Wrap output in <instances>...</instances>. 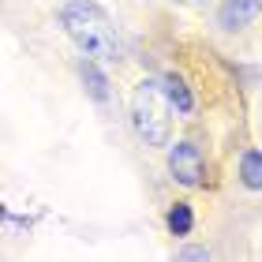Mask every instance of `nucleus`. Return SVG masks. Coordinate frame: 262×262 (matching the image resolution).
Masks as SVG:
<instances>
[{
    "label": "nucleus",
    "mask_w": 262,
    "mask_h": 262,
    "mask_svg": "<svg viewBox=\"0 0 262 262\" xmlns=\"http://www.w3.org/2000/svg\"><path fill=\"white\" fill-rule=\"evenodd\" d=\"M60 27L94 60H116V56H120V41H116L113 19L105 15V8H98L94 0H68L60 8Z\"/></svg>",
    "instance_id": "f257e3e1"
},
{
    "label": "nucleus",
    "mask_w": 262,
    "mask_h": 262,
    "mask_svg": "<svg viewBox=\"0 0 262 262\" xmlns=\"http://www.w3.org/2000/svg\"><path fill=\"white\" fill-rule=\"evenodd\" d=\"M131 120H135V131L150 146H169V105H165L158 79L139 82L135 98H131Z\"/></svg>",
    "instance_id": "f03ea898"
},
{
    "label": "nucleus",
    "mask_w": 262,
    "mask_h": 262,
    "mask_svg": "<svg viewBox=\"0 0 262 262\" xmlns=\"http://www.w3.org/2000/svg\"><path fill=\"white\" fill-rule=\"evenodd\" d=\"M169 172H172V180L176 184H184V187H199L202 184V154L195 142H176V146L169 150Z\"/></svg>",
    "instance_id": "7ed1b4c3"
},
{
    "label": "nucleus",
    "mask_w": 262,
    "mask_h": 262,
    "mask_svg": "<svg viewBox=\"0 0 262 262\" xmlns=\"http://www.w3.org/2000/svg\"><path fill=\"white\" fill-rule=\"evenodd\" d=\"M255 11H258V4H251V0H225L217 8V23H221V30H240L251 23Z\"/></svg>",
    "instance_id": "20e7f679"
},
{
    "label": "nucleus",
    "mask_w": 262,
    "mask_h": 262,
    "mask_svg": "<svg viewBox=\"0 0 262 262\" xmlns=\"http://www.w3.org/2000/svg\"><path fill=\"white\" fill-rule=\"evenodd\" d=\"M161 94H165V101H169L176 113H184V116L195 109V101H191V94H187V86H184L180 75H165L161 79Z\"/></svg>",
    "instance_id": "39448f33"
},
{
    "label": "nucleus",
    "mask_w": 262,
    "mask_h": 262,
    "mask_svg": "<svg viewBox=\"0 0 262 262\" xmlns=\"http://www.w3.org/2000/svg\"><path fill=\"white\" fill-rule=\"evenodd\" d=\"M79 71H82V82H86V90H90L94 101H105V98H109V82H105V75L98 71V64H94V60H82Z\"/></svg>",
    "instance_id": "423d86ee"
},
{
    "label": "nucleus",
    "mask_w": 262,
    "mask_h": 262,
    "mask_svg": "<svg viewBox=\"0 0 262 262\" xmlns=\"http://www.w3.org/2000/svg\"><path fill=\"white\" fill-rule=\"evenodd\" d=\"M191 225H195L191 206H187V202H176V206L169 210V229H172V236H187V232H191Z\"/></svg>",
    "instance_id": "0eeeda50"
},
{
    "label": "nucleus",
    "mask_w": 262,
    "mask_h": 262,
    "mask_svg": "<svg viewBox=\"0 0 262 262\" xmlns=\"http://www.w3.org/2000/svg\"><path fill=\"white\" fill-rule=\"evenodd\" d=\"M240 176H244V184L255 187L262 184V172H258V150H244V158H240Z\"/></svg>",
    "instance_id": "6e6552de"
},
{
    "label": "nucleus",
    "mask_w": 262,
    "mask_h": 262,
    "mask_svg": "<svg viewBox=\"0 0 262 262\" xmlns=\"http://www.w3.org/2000/svg\"><path fill=\"white\" fill-rule=\"evenodd\" d=\"M180 258H210L206 247H187V251H180Z\"/></svg>",
    "instance_id": "1a4fd4ad"
},
{
    "label": "nucleus",
    "mask_w": 262,
    "mask_h": 262,
    "mask_svg": "<svg viewBox=\"0 0 262 262\" xmlns=\"http://www.w3.org/2000/svg\"><path fill=\"white\" fill-rule=\"evenodd\" d=\"M251 4H258V0H251Z\"/></svg>",
    "instance_id": "9d476101"
}]
</instances>
